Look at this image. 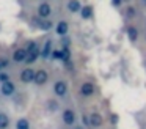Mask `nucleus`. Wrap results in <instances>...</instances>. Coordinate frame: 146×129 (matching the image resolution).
Wrapping results in <instances>:
<instances>
[{
  "label": "nucleus",
  "instance_id": "obj_1",
  "mask_svg": "<svg viewBox=\"0 0 146 129\" xmlns=\"http://www.w3.org/2000/svg\"><path fill=\"white\" fill-rule=\"evenodd\" d=\"M54 93L57 94V96H60V98L66 96V93H68V85H66V82H64V80H57V82H55V85H54Z\"/></svg>",
  "mask_w": 146,
  "mask_h": 129
},
{
  "label": "nucleus",
  "instance_id": "obj_2",
  "mask_svg": "<svg viewBox=\"0 0 146 129\" xmlns=\"http://www.w3.org/2000/svg\"><path fill=\"white\" fill-rule=\"evenodd\" d=\"M35 74L36 71L32 68H25L22 72H21V80L24 82V84H30V82H35Z\"/></svg>",
  "mask_w": 146,
  "mask_h": 129
},
{
  "label": "nucleus",
  "instance_id": "obj_3",
  "mask_svg": "<svg viewBox=\"0 0 146 129\" xmlns=\"http://www.w3.org/2000/svg\"><path fill=\"white\" fill-rule=\"evenodd\" d=\"M0 91H2L3 96H11V94H14V91H16V87H14V84L11 80H8V82H5V84H2Z\"/></svg>",
  "mask_w": 146,
  "mask_h": 129
},
{
  "label": "nucleus",
  "instance_id": "obj_4",
  "mask_svg": "<svg viewBox=\"0 0 146 129\" xmlns=\"http://www.w3.org/2000/svg\"><path fill=\"white\" fill-rule=\"evenodd\" d=\"M49 80V74L44 71V69H38L35 74V84L36 85H44L46 82Z\"/></svg>",
  "mask_w": 146,
  "mask_h": 129
},
{
  "label": "nucleus",
  "instance_id": "obj_5",
  "mask_svg": "<svg viewBox=\"0 0 146 129\" xmlns=\"http://www.w3.org/2000/svg\"><path fill=\"white\" fill-rule=\"evenodd\" d=\"M63 123L68 124V126H71V124L76 123V113H74V110H71V109L64 110L63 112Z\"/></svg>",
  "mask_w": 146,
  "mask_h": 129
},
{
  "label": "nucleus",
  "instance_id": "obj_6",
  "mask_svg": "<svg viewBox=\"0 0 146 129\" xmlns=\"http://www.w3.org/2000/svg\"><path fill=\"white\" fill-rule=\"evenodd\" d=\"M50 13H52V8H50V5L49 3H41V5L38 6V14L41 16V19H47L49 16H50Z\"/></svg>",
  "mask_w": 146,
  "mask_h": 129
},
{
  "label": "nucleus",
  "instance_id": "obj_7",
  "mask_svg": "<svg viewBox=\"0 0 146 129\" xmlns=\"http://www.w3.org/2000/svg\"><path fill=\"white\" fill-rule=\"evenodd\" d=\"M93 93H94V85H93L91 82H85V84L80 87V94H82V96L88 98V96H91Z\"/></svg>",
  "mask_w": 146,
  "mask_h": 129
},
{
  "label": "nucleus",
  "instance_id": "obj_8",
  "mask_svg": "<svg viewBox=\"0 0 146 129\" xmlns=\"http://www.w3.org/2000/svg\"><path fill=\"white\" fill-rule=\"evenodd\" d=\"M27 55H29L27 49H17V50H14V53H13V60H14V61H17V63L25 61Z\"/></svg>",
  "mask_w": 146,
  "mask_h": 129
},
{
  "label": "nucleus",
  "instance_id": "obj_9",
  "mask_svg": "<svg viewBox=\"0 0 146 129\" xmlns=\"http://www.w3.org/2000/svg\"><path fill=\"white\" fill-rule=\"evenodd\" d=\"M102 123H104V118L99 113H91V116H90V126H93V128H101Z\"/></svg>",
  "mask_w": 146,
  "mask_h": 129
},
{
  "label": "nucleus",
  "instance_id": "obj_10",
  "mask_svg": "<svg viewBox=\"0 0 146 129\" xmlns=\"http://www.w3.org/2000/svg\"><path fill=\"white\" fill-rule=\"evenodd\" d=\"M68 30H69V25H68L66 21H60L57 24V27H55V31H57L60 36H64V35L68 33Z\"/></svg>",
  "mask_w": 146,
  "mask_h": 129
},
{
  "label": "nucleus",
  "instance_id": "obj_11",
  "mask_svg": "<svg viewBox=\"0 0 146 129\" xmlns=\"http://www.w3.org/2000/svg\"><path fill=\"white\" fill-rule=\"evenodd\" d=\"M52 41H46V44H44V47H42V50H41V57L42 58H49V57H52Z\"/></svg>",
  "mask_w": 146,
  "mask_h": 129
},
{
  "label": "nucleus",
  "instance_id": "obj_12",
  "mask_svg": "<svg viewBox=\"0 0 146 129\" xmlns=\"http://www.w3.org/2000/svg\"><path fill=\"white\" fill-rule=\"evenodd\" d=\"M68 9H69L71 13H79L80 9H82V3H80L79 0H69V2H68Z\"/></svg>",
  "mask_w": 146,
  "mask_h": 129
},
{
  "label": "nucleus",
  "instance_id": "obj_13",
  "mask_svg": "<svg viewBox=\"0 0 146 129\" xmlns=\"http://www.w3.org/2000/svg\"><path fill=\"white\" fill-rule=\"evenodd\" d=\"M10 128V116L7 113L0 112V129H8Z\"/></svg>",
  "mask_w": 146,
  "mask_h": 129
},
{
  "label": "nucleus",
  "instance_id": "obj_14",
  "mask_svg": "<svg viewBox=\"0 0 146 129\" xmlns=\"http://www.w3.org/2000/svg\"><path fill=\"white\" fill-rule=\"evenodd\" d=\"M39 57H41V52H39V49H36V50H33V52H29L25 61H27V63H33V61H36Z\"/></svg>",
  "mask_w": 146,
  "mask_h": 129
},
{
  "label": "nucleus",
  "instance_id": "obj_15",
  "mask_svg": "<svg viewBox=\"0 0 146 129\" xmlns=\"http://www.w3.org/2000/svg\"><path fill=\"white\" fill-rule=\"evenodd\" d=\"M16 129H30V123L27 118H19L16 123Z\"/></svg>",
  "mask_w": 146,
  "mask_h": 129
},
{
  "label": "nucleus",
  "instance_id": "obj_16",
  "mask_svg": "<svg viewBox=\"0 0 146 129\" xmlns=\"http://www.w3.org/2000/svg\"><path fill=\"white\" fill-rule=\"evenodd\" d=\"M80 14H82V17H83V19H90V17H91V14H93L91 6H90V5L83 6V8L80 9Z\"/></svg>",
  "mask_w": 146,
  "mask_h": 129
},
{
  "label": "nucleus",
  "instance_id": "obj_17",
  "mask_svg": "<svg viewBox=\"0 0 146 129\" xmlns=\"http://www.w3.org/2000/svg\"><path fill=\"white\" fill-rule=\"evenodd\" d=\"M127 36L130 38V41H137V38H138V30H137L135 27H129L127 28Z\"/></svg>",
  "mask_w": 146,
  "mask_h": 129
},
{
  "label": "nucleus",
  "instance_id": "obj_18",
  "mask_svg": "<svg viewBox=\"0 0 146 129\" xmlns=\"http://www.w3.org/2000/svg\"><path fill=\"white\" fill-rule=\"evenodd\" d=\"M52 58H55V60H64V52H63V50H54V52H52Z\"/></svg>",
  "mask_w": 146,
  "mask_h": 129
},
{
  "label": "nucleus",
  "instance_id": "obj_19",
  "mask_svg": "<svg viewBox=\"0 0 146 129\" xmlns=\"http://www.w3.org/2000/svg\"><path fill=\"white\" fill-rule=\"evenodd\" d=\"M39 27H41L42 30H49V28L52 27V24L49 21H41V22H39Z\"/></svg>",
  "mask_w": 146,
  "mask_h": 129
},
{
  "label": "nucleus",
  "instance_id": "obj_20",
  "mask_svg": "<svg viewBox=\"0 0 146 129\" xmlns=\"http://www.w3.org/2000/svg\"><path fill=\"white\" fill-rule=\"evenodd\" d=\"M8 80H10V77H8L5 72H0V82H2V84H5V82H8Z\"/></svg>",
  "mask_w": 146,
  "mask_h": 129
},
{
  "label": "nucleus",
  "instance_id": "obj_21",
  "mask_svg": "<svg viewBox=\"0 0 146 129\" xmlns=\"http://www.w3.org/2000/svg\"><path fill=\"white\" fill-rule=\"evenodd\" d=\"M57 106H58L57 102H52V101L49 102V109H50V110H57Z\"/></svg>",
  "mask_w": 146,
  "mask_h": 129
},
{
  "label": "nucleus",
  "instance_id": "obj_22",
  "mask_svg": "<svg viewBox=\"0 0 146 129\" xmlns=\"http://www.w3.org/2000/svg\"><path fill=\"white\" fill-rule=\"evenodd\" d=\"M113 3H115V5H119V3H121V0H113Z\"/></svg>",
  "mask_w": 146,
  "mask_h": 129
},
{
  "label": "nucleus",
  "instance_id": "obj_23",
  "mask_svg": "<svg viewBox=\"0 0 146 129\" xmlns=\"http://www.w3.org/2000/svg\"><path fill=\"white\" fill-rule=\"evenodd\" d=\"M2 68H5V66H3V63H2V60H0V71H2Z\"/></svg>",
  "mask_w": 146,
  "mask_h": 129
}]
</instances>
